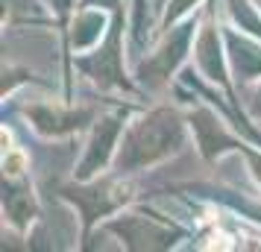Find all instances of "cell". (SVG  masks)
Segmentation results:
<instances>
[{
    "mask_svg": "<svg viewBox=\"0 0 261 252\" xmlns=\"http://www.w3.org/2000/svg\"><path fill=\"white\" fill-rule=\"evenodd\" d=\"M182 144H185V123L179 111L170 106H159L123 129L118 153H115V170L120 176L138 173L162 158L173 156L176 150H182Z\"/></svg>",
    "mask_w": 261,
    "mask_h": 252,
    "instance_id": "1",
    "label": "cell"
},
{
    "mask_svg": "<svg viewBox=\"0 0 261 252\" xmlns=\"http://www.w3.org/2000/svg\"><path fill=\"white\" fill-rule=\"evenodd\" d=\"M62 197H68L73 203L80 205V211H83V223H85V235H88V229L94 226L97 217H106L112 211H118L123 203H129L132 200V188L126 182L120 179H103L91 185V188H65Z\"/></svg>",
    "mask_w": 261,
    "mask_h": 252,
    "instance_id": "5",
    "label": "cell"
},
{
    "mask_svg": "<svg viewBox=\"0 0 261 252\" xmlns=\"http://www.w3.org/2000/svg\"><path fill=\"white\" fill-rule=\"evenodd\" d=\"M27 167V158L24 153H18V150H6V156H3V176H9V179H18Z\"/></svg>",
    "mask_w": 261,
    "mask_h": 252,
    "instance_id": "13",
    "label": "cell"
},
{
    "mask_svg": "<svg viewBox=\"0 0 261 252\" xmlns=\"http://www.w3.org/2000/svg\"><path fill=\"white\" fill-rule=\"evenodd\" d=\"M197 65L200 71L212 79V82L229 88V71H226V59H223V50H220V38H217V26L212 24V18L200 26V38H197Z\"/></svg>",
    "mask_w": 261,
    "mask_h": 252,
    "instance_id": "8",
    "label": "cell"
},
{
    "mask_svg": "<svg viewBox=\"0 0 261 252\" xmlns=\"http://www.w3.org/2000/svg\"><path fill=\"white\" fill-rule=\"evenodd\" d=\"M47 3H50V9H56L59 18H65V15L73 9V3H76V0H47Z\"/></svg>",
    "mask_w": 261,
    "mask_h": 252,
    "instance_id": "15",
    "label": "cell"
},
{
    "mask_svg": "<svg viewBox=\"0 0 261 252\" xmlns=\"http://www.w3.org/2000/svg\"><path fill=\"white\" fill-rule=\"evenodd\" d=\"M27 118L33 120V126H36V132L47 135V138H59V135H68V132H76V129H83L85 123L91 120V108H59V106H27Z\"/></svg>",
    "mask_w": 261,
    "mask_h": 252,
    "instance_id": "7",
    "label": "cell"
},
{
    "mask_svg": "<svg viewBox=\"0 0 261 252\" xmlns=\"http://www.w3.org/2000/svg\"><path fill=\"white\" fill-rule=\"evenodd\" d=\"M3 211L15 229H27L36 217V197L30 185H6L3 179Z\"/></svg>",
    "mask_w": 261,
    "mask_h": 252,
    "instance_id": "10",
    "label": "cell"
},
{
    "mask_svg": "<svg viewBox=\"0 0 261 252\" xmlns=\"http://www.w3.org/2000/svg\"><path fill=\"white\" fill-rule=\"evenodd\" d=\"M109 229L123 238L126 249H167L173 238H179L176 229L162 226L159 220H147L141 214H123L118 220H112Z\"/></svg>",
    "mask_w": 261,
    "mask_h": 252,
    "instance_id": "6",
    "label": "cell"
},
{
    "mask_svg": "<svg viewBox=\"0 0 261 252\" xmlns=\"http://www.w3.org/2000/svg\"><path fill=\"white\" fill-rule=\"evenodd\" d=\"M197 30H200V26H197V18H188V21H182L176 30H170L165 36V41H162V47L138 65L135 76H138L147 88H162V85H167L170 76L176 73V68L182 65V59L188 56L191 41H194V33H197Z\"/></svg>",
    "mask_w": 261,
    "mask_h": 252,
    "instance_id": "3",
    "label": "cell"
},
{
    "mask_svg": "<svg viewBox=\"0 0 261 252\" xmlns=\"http://www.w3.org/2000/svg\"><path fill=\"white\" fill-rule=\"evenodd\" d=\"M226 44H229V62L235 68L238 79H244V82L258 79L261 76V47H255L244 36H238L235 30H226Z\"/></svg>",
    "mask_w": 261,
    "mask_h": 252,
    "instance_id": "9",
    "label": "cell"
},
{
    "mask_svg": "<svg viewBox=\"0 0 261 252\" xmlns=\"http://www.w3.org/2000/svg\"><path fill=\"white\" fill-rule=\"evenodd\" d=\"M83 6H106V9H120V0H83Z\"/></svg>",
    "mask_w": 261,
    "mask_h": 252,
    "instance_id": "16",
    "label": "cell"
},
{
    "mask_svg": "<svg viewBox=\"0 0 261 252\" xmlns=\"http://www.w3.org/2000/svg\"><path fill=\"white\" fill-rule=\"evenodd\" d=\"M258 3H261V0H258Z\"/></svg>",
    "mask_w": 261,
    "mask_h": 252,
    "instance_id": "17",
    "label": "cell"
},
{
    "mask_svg": "<svg viewBox=\"0 0 261 252\" xmlns=\"http://www.w3.org/2000/svg\"><path fill=\"white\" fill-rule=\"evenodd\" d=\"M194 3H200V0H170V3H167V12H165V30H170V24L179 21Z\"/></svg>",
    "mask_w": 261,
    "mask_h": 252,
    "instance_id": "14",
    "label": "cell"
},
{
    "mask_svg": "<svg viewBox=\"0 0 261 252\" xmlns=\"http://www.w3.org/2000/svg\"><path fill=\"white\" fill-rule=\"evenodd\" d=\"M123 129H126L123 111H115V115H106V118L97 120L94 129H91V138H88V147H85L83 161L76 164V182H91L100 170H106L109 161H115Z\"/></svg>",
    "mask_w": 261,
    "mask_h": 252,
    "instance_id": "4",
    "label": "cell"
},
{
    "mask_svg": "<svg viewBox=\"0 0 261 252\" xmlns=\"http://www.w3.org/2000/svg\"><path fill=\"white\" fill-rule=\"evenodd\" d=\"M120 30H123V15L115 9V18L106 30V41L88 53V56H76V68L91 76V82L100 88H123V91H135L132 82L123 73V53H120Z\"/></svg>",
    "mask_w": 261,
    "mask_h": 252,
    "instance_id": "2",
    "label": "cell"
},
{
    "mask_svg": "<svg viewBox=\"0 0 261 252\" xmlns=\"http://www.w3.org/2000/svg\"><path fill=\"white\" fill-rule=\"evenodd\" d=\"M71 44L73 50H85L91 47L97 38L103 36V15L91 9V6H83V12L73 18V26H71Z\"/></svg>",
    "mask_w": 261,
    "mask_h": 252,
    "instance_id": "11",
    "label": "cell"
},
{
    "mask_svg": "<svg viewBox=\"0 0 261 252\" xmlns=\"http://www.w3.org/2000/svg\"><path fill=\"white\" fill-rule=\"evenodd\" d=\"M226 6H229V15L235 18V24H241L244 33L261 38V15L255 12V6L249 0H226Z\"/></svg>",
    "mask_w": 261,
    "mask_h": 252,
    "instance_id": "12",
    "label": "cell"
}]
</instances>
